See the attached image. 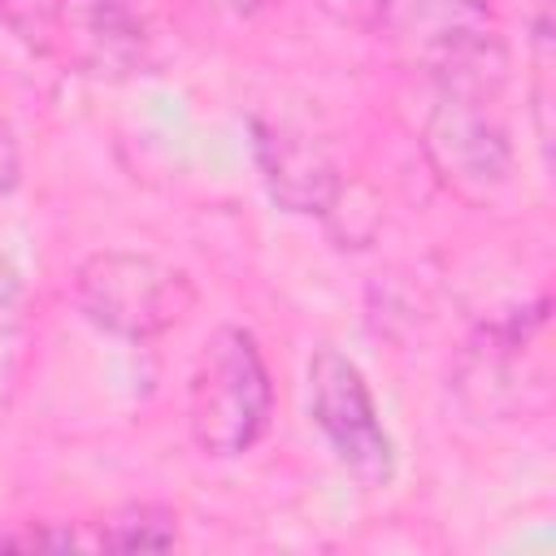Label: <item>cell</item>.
<instances>
[{"instance_id":"6da1fadb","label":"cell","mask_w":556,"mask_h":556,"mask_svg":"<svg viewBox=\"0 0 556 556\" xmlns=\"http://www.w3.org/2000/svg\"><path fill=\"white\" fill-rule=\"evenodd\" d=\"M274 417V382L256 339L243 326L208 334L187 395V426L204 456H243L261 443Z\"/></svg>"},{"instance_id":"7a4b0ae2","label":"cell","mask_w":556,"mask_h":556,"mask_svg":"<svg viewBox=\"0 0 556 556\" xmlns=\"http://www.w3.org/2000/svg\"><path fill=\"white\" fill-rule=\"evenodd\" d=\"M74 304L96 330L143 343L191 317L195 282L161 256L109 248L74 269Z\"/></svg>"},{"instance_id":"3957f363","label":"cell","mask_w":556,"mask_h":556,"mask_svg":"<svg viewBox=\"0 0 556 556\" xmlns=\"http://www.w3.org/2000/svg\"><path fill=\"white\" fill-rule=\"evenodd\" d=\"M374 30L421 61L439 87L486 96H500L504 87L508 52L482 0H382Z\"/></svg>"},{"instance_id":"277c9868","label":"cell","mask_w":556,"mask_h":556,"mask_svg":"<svg viewBox=\"0 0 556 556\" xmlns=\"http://www.w3.org/2000/svg\"><path fill=\"white\" fill-rule=\"evenodd\" d=\"M495 100L500 96L486 91L439 87L421 126V148L439 182L473 204L491 200L513 174V143L495 113Z\"/></svg>"},{"instance_id":"5b68a950","label":"cell","mask_w":556,"mask_h":556,"mask_svg":"<svg viewBox=\"0 0 556 556\" xmlns=\"http://www.w3.org/2000/svg\"><path fill=\"white\" fill-rule=\"evenodd\" d=\"M308 413L326 434L339 465L361 486H387L395 478V443L378 421L365 374L334 348L313 352L308 361Z\"/></svg>"},{"instance_id":"8992f818","label":"cell","mask_w":556,"mask_h":556,"mask_svg":"<svg viewBox=\"0 0 556 556\" xmlns=\"http://www.w3.org/2000/svg\"><path fill=\"white\" fill-rule=\"evenodd\" d=\"M52 35L70 65L91 78H130L152 61L143 22L126 0H52Z\"/></svg>"},{"instance_id":"52a82bcc","label":"cell","mask_w":556,"mask_h":556,"mask_svg":"<svg viewBox=\"0 0 556 556\" xmlns=\"http://www.w3.org/2000/svg\"><path fill=\"white\" fill-rule=\"evenodd\" d=\"M252 156L261 165L269 200L287 213L326 217V208L334 204V195L343 187L330 152L300 130L252 122Z\"/></svg>"},{"instance_id":"ba28073f","label":"cell","mask_w":556,"mask_h":556,"mask_svg":"<svg viewBox=\"0 0 556 556\" xmlns=\"http://www.w3.org/2000/svg\"><path fill=\"white\" fill-rule=\"evenodd\" d=\"M96 543L113 552H165L178 543V521L161 504H126L109 521H100Z\"/></svg>"},{"instance_id":"9c48e42d","label":"cell","mask_w":556,"mask_h":556,"mask_svg":"<svg viewBox=\"0 0 556 556\" xmlns=\"http://www.w3.org/2000/svg\"><path fill=\"white\" fill-rule=\"evenodd\" d=\"M0 22L35 52H52V0H0Z\"/></svg>"},{"instance_id":"30bf717a","label":"cell","mask_w":556,"mask_h":556,"mask_svg":"<svg viewBox=\"0 0 556 556\" xmlns=\"http://www.w3.org/2000/svg\"><path fill=\"white\" fill-rule=\"evenodd\" d=\"M313 4L339 26H356V30H374L382 13V0H313Z\"/></svg>"},{"instance_id":"8fae6325","label":"cell","mask_w":556,"mask_h":556,"mask_svg":"<svg viewBox=\"0 0 556 556\" xmlns=\"http://www.w3.org/2000/svg\"><path fill=\"white\" fill-rule=\"evenodd\" d=\"M22 178V148H17V135L13 126L0 117V195H9Z\"/></svg>"},{"instance_id":"7c38bea8","label":"cell","mask_w":556,"mask_h":556,"mask_svg":"<svg viewBox=\"0 0 556 556\" xmlns=\"http://www.w3.org/2000/svg\"><path fill=\"white\" fill-rule=\"evenodd\" d=\"M17 304H22V274H17V265L0 252V326L13 321Z\"/></svg>"},{"instance_id":"4fadbf2b","label":"cell","mask_w":556,"mask_h":556,"mask_svg":"<svg viewBox=\"0 0 556 556\" xmlns=\"http://www.w3.org/2000/svg\"><path fill=\"white\" fill-rule=\"evenodd\" d=\"M213 4H226V9H235V13H252V9H256V0H213Z\"/></svg>"}]
</instances>
